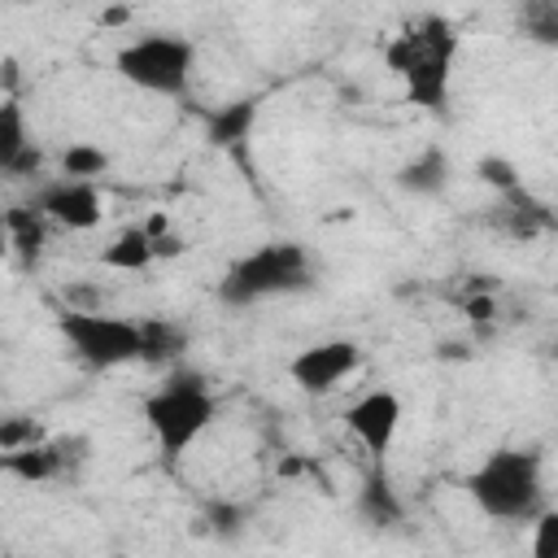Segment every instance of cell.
Instances as JSON below:
<instances>
[{
    "label": "cell",
    "mask_w": 558,
    "mask_h": 558,
    "mask_svg": "<svg viewBox=\"0 0 558 558\" xmlns=\"http://www.w3.org/2000/svg\"><path fill=\"white\" fill-rule=\"evenodd\" d=\"M519 31H523V39H532L541 48H558V4H523Z\"/></svg>",
    "instance_id": "obj_20"
},
{
    "label": "cell",
    "mask_w": 558,
    "mask_h": 558,
    "mask_svg": "<svg viewBox=\"0 0 558 558\" xmlns=\"http://www.w3.org/2000/svg\"><path fill=\"white\" fill-rule=\"evenodd\" d=\"M314 288V262L305 253V244L296 240H266L257 248H248L244 257H235L222 279H218V301L231 310H248L262 305L270 296H292Z\"/></svg>",
    "instance_id": "obj_4"
},
{
    "label": "cell",
    "mask_w": 558,
    "mask_h": 558,
    "mask_svg": "<svg viewBox=\"0 0 558 558\" xmlns=\"http://www.w3.org/2000/svg\"><path fill=\"white\" fill-rule=\"evenodd\" d=\"M113 70L122 83H131L148 96L183 100L192 87V74H196V44L174 31H148L118 48Z\"/></svg>",
    "instance_id": "obj_5"
},
{
    "label": "cell",
    "mask_w": 558,
    "mask_h": 558,
    "mask_svg": "<svg viewBox=\"0 0 558 558\" xmlns=\"http://www.w3.org/2000/svg\"><path fill=\"white\" fill-rule=\"evenodd\" d=\"M109 558H126V554H109Z\"/></svg>",
    "instance_id": "obj_28"
},
{
    "label": "cell",
    "mask_w": 558,
    "mask_h": 558,
    "mask_svg": "<svg viewBox=\"0 0 558 558\" xmlns=\"http://www.w3.org/2000/svg\"><path fill=\"white\" fill-rule=\"evenodd\" d=\"M140 414L157 440V453L174 462L218 423V397L201 371L170 366V375L140 401Z\"/></svg>",
    "instance_id": "obj_1"
},
{
    "label": "cell",
    "mask_w": 558,
    "mask_h": 558,
    "mask_svg": "<svg viewBox=\"0 0 558 558\" xmlns=\"http://www.w3.org/2000/svg\"><path fill=\"white\" fill-rule=\"evenodd\" d=\"M397 187L410 196H440L449 187V157L445 148H418L410 161L397 166Z\"/></svg>",
    "instance_id": "obj_14"
},
{
    "label": "cell",
    "mask_w": 558,
    "mask_h": 558,
    "mask_svg": "<svg viewBox=\"0 0 558 558\" xmlns=\"http://www.w3.org/2000/svg\"><path fill=\"white\" fill-rule=\"evenodd\" d=\"M527 558H558V506H545L532 519V549Z\"/></svg>",
    "instance_id": "obj_22"
},
{
    "label": "cell",
    "mask_w": 558,
    "mask_h": 558,
    "mask_svg": "<svg viewBox=\"0 0 558 558\" xmlns=\"http://www.w3.org/2000/svg\"><path fill=\"white\" fill-rule=\"evenodd\" d=\"M153 248H157V257H179V253H187V244H183V235H179V231L157 235V240H153Z\"/></svg>",
    "instance_id": "obj_27"
},
{
    "label": "cell",
    "mask_w": 558,
    "mask_h": 558,
    "mask_svg": "<svg viewBox=\"0 0 558 558\" xmlns=\"http://www.w3.org/2000/svg\"><path fill=\"white\" fill-rule=\"evenodd\" d=\"M353 510L371 527H397L405 519V501H401L392 475L384 471V462H371V471L362 475V488L353 497Z\"/></svg>",
    "instance_id": "obj_11"
},
{
    "label": "cell",
    "mask_w": 558,
    "mask_h": 558,
    "mask_svg": "<svg viewBox=\"0 0 558 558\" xmlns=\"http://www.w3.org/2000/svg\"><path fill=\"white\" fill-rule=\"evenodd\" d=\"M493 227L506 231L510 240H536V235L554 231L558 218H554L549 205L536 201L527 187H514V192H506V196L497 201V209H493Z\"/></svg>",
    "instance_id": "obj_10"
},
{
    "label": "cell",
    "mask_w": 558,
    "mask_h": 558,
    "mask_svg": "<svg viewBox=\"0 0 558 558\" xmlns=\"http://www.w3.org/2000/svg\"><path fill=\"white\" fill-rule=\"evenodd\" d=\"M257 113H262V96H235L227 105H218L209 118H205V140L214 148H240L253 126H257Z\"/></svg>",
    "instance_id": "obj_12"
},
{
    "label": "cell",
    "mask_w": 558,
    "mask_h": 558,
    "mask_svg": "<svg viewBox=\"0 0 558 558\" xmlns=\"http://www.w3.org/2000/svg\"><path fill=\"white\" fill-rule=\"evenodd\" d=\"M357 366H362V344L336 336V340H318V344L301 349V353L288 362V379H292L301 392H310V397H327V392H336Z\"/></svg>",
    "instance_id": "obj_7"
},
{
    "label": "cell",
    "mask_w": 558,
    "mask_h": 558,
    "mask_svg": "<svg viewBox=\"0 0 558 558\" xmlns=\"http://www.w3.org/2000/svg\"><path fill=\"white\" fill-rule=\"evenodd\" d=\"M100 262H105L109 270H122V275H140V270H148V266L157 262V248H153L148 227H144V222L122 227V231L113 235V244H105Z\"/></svg>",
    "instance_id": "obj_15"
},
{
    "label": "cell",
    "mask_w": 558,
    "mask_h": 558,
    "mask_svg": "<svg viewBox=\"0 0 558 558\" xmlns=\"http://www.w3.org/2000/svg\"><path fill=\"white\" fill-rule=\"evenodd\" d=\"M545 462L541 449H493L466 480V497L475 501L480 514L497 519V523H532L545 510Z\"/></svg>",
    "instance_id": "obj_2"
},
{
    "label": "cell",
    "mask_w": 558,
    "mask_h": 558,
    "mask_svg": "<svg viewBox=\"0 0 558 558\" xmlns=\"http://www.w3.org/2000/svg\"><path fill=\"white\" fill-rule=\"evenodd\" d=\"M39 166H44V148H39V144H31V148H26V153H17L9 166H0V174H4V179H31Z\"/></svg>",
    "instance_id": "obj_25"
},
{
    "label": "cell",
    "mask_w": 558,
    "mask_h": 558,
    "mask_svg": "<svg viewBox=\"0 0 558 558\" xmlns=\"http://www.w3.org/2000/svg\"><path fill=\"white\" fill-rule=\"evenodd\" d=\"M462 310H466V318H471V323H493V318H497V301H493V292L466 296V301H462Z\"/></svg>",
    "instance_id": "obj_26"
},
{
    "label": "cell",
    "mask_w": 558,
    "mask_h": 558,
    "mask_svg": "<svg viewBox=\"0 0 558 558\" xmlns=\"http://www.w3.org/2000/svg\"><path fill=\"white\" fill-rule=\"evenodd\" d=\"M140 331H144V353H140V362H148V366H183L179 357H183V349H187V327H179V323H170V318H144Z\"/></svg>",
    "instance_id": "obj_16"
},
{
    "label": "cell",
    "mask_w": 558,
    "mask_h": 558,
    "mask_svg": "<svg viewBox=\"0 0 558 558\" xmlns=\"http://www.w3.org/2000/svg\"><path fill=\"white\" fill-rule=\"evenodd\" d=\"M244 506H235V501H209V510H205V527L218 536V541H235L240 532H244Z\"/></svg>",
    "instance_id": "obj_21"
},
{
    "label": "cell",
    "mask_w": 558,
    "mask_h": 558,
    "mask_svg": "<svg viewBox=\"0 0 558 558\" xmlns=\"http://www.w3.org/2000/svg\"><path fill=\"white\" fill-rule=\"evenodd\" d=\"M44 436H39V427L31 423V418H9L4 427H0V449L4 453H17V449H31V445H39Z\"/></svg>",
    "instance_id": "obj_24"
},
{
    "label": "cell",
    "mask_w": 558,
    "mask_h": 558,
    "mask_svg": "<svg viewBox=\"0 0 558 558\" xmlns=\"http://www.w3.org/2000/svg\"><path fill=\"white\" fill-rule=\"evenodd\" d=\"M48 218L35 209V205H13L4 209V227H9V240L22 248V257H39L44 240H48Z\"/></svg>",
    "instance_id": "obj_17"
},
{
    "label": "cell",
    "mask_w": 558,
    "mask_h": 558,
    "mask_svg": "<svg viewBox=\"0 0 558 558\" xmlns=\"http://www.w3.org/2000/svg\"><path fill=\"white\" fill-rule=\"evenodd\" d=\"M475 174H480V183L497 187L501 196L514 192V187H523V183H519V170H514L506 157H480V161H475Z\"/></svg>",
    "instance_id": "obj_23"
},
{
    "label": "cell",
    "mask_w": 558,
    "mask_h": 558,
    "mask_svg": "<svg viewBox=\"0 0 558 558\" xmlns=\"http://www.w3.org/2000/svg\"><path fill=\"white\" fill-rule=\"evenodd\" d=\"M35 140L26 135V113H22V105L9 96L4 105H0V166H9L17 153H26Z\"/></svg>",
    "instance_id": "obj_18"
},
{
    "label": "cell",
    "mask_w": 558,
    "mask_h": 558,
    "mask_svg": "<svg viewBox=\"0 0 558 558\" xmlns=\"http://www.w3.org/2000/svg\"><path fill=\"white\" fill-rule=\"evenodd\" d=\"M401 418H405V405L392 388H371L362 392L349 410H344V427L362 440V449L371 453V462H384L397 432H401Z\"/></svg>",
    "instance_id": "obj_8"
},
{
    "label": "cell",
    "mask_w": 558,
    "mask_h": 558,
    "mask_svg": "<svg viewBox=\"0 0 558 558\" xmlns=\"http://www.w3.org/2000/svg\"><path fill=\"white\" fill-rule=\"evenodd\" d=\"M109 170V153L96 144H70L61 153V179H78V183H96V174Z\"/></svg>",
    "instance_id": "obj_19"
},
{
    "label": "cell",
    "mask_w": 558,
    "mask_h": 558,
    "mask_svg": "<svg viewBox=\"0 0 558 558\" xmlns=\"http://www.w3.org/2000/svg\"><path fill=\"white\" fill-rule=\"evenodd\" d=\"M388 65L405 83V100L445 118L449 113V92H453V57H458V35L449 31L445 17H423L418 26L401 31L388 44Z\"/></svg>",
    "instance_id": "obj_3"
},
{
    "label": "cell",
    "mask_w": 558,
    "mask_h": 558,
    "mask_svg": "<svg viewBox=\"0 0 558 558\" xmlns=\"http://www.w3.org/2000/svg\"><path fill=\"white\" fill-rule=\"evenodd\" d=\"M554 357H558V340H554Z\"/></svg>",
    "instance_id": "obj_29"
},
{
    "label": "cell",
    "mask_w": 558,
    "mask_h": 558,
    "mask_svg": "<svg viewBox=\"0 0 558 558\" xmlns=\"http://www.w3.org/2000/svg\"><path fill=\"white\" fill-rule=\"evenodd\" d=\"M35 209L65 227V231H92L100 218H105V201H100V187L96 183H78V179H52L39 187L35 196Z\"/></svg>",
    "instance_id": "obj_9"
},
{
    "label": "cell",
    "mask_w": 558,
    "mask_h": 558,
    "mask_svg": "<svg viewBox=\"0 0 558 558\" xmlns=\"http://www.w3.org/2000/svg\"><path fill=\"white\" fill-rule=\"evenodd\" d=\"M74 440H39L31 449H17V453H4L0 466L4 475L13 480H26V484H44V480H57L65 466H70V449Z\"/></svg>",
    "instance_id": "obj_13"
},
{
    "label": "cell",
    "mask_w": 558,
    "mask_h": 558,
    "mask_svg": "<svg viewBox=\"0 0 558 558\" xmlns=\"http://www.w3.org/2000/svg\"><path fill=\"white\" fill-rule=\"evenodd\" d=\"M57 331L70 344V353L87 366V371H113L126 362H140L144 353V331L135 318L122 314H105V310H61L57 314Z\"/></svg>",
    "instance_id": "obj_6"
}]
</instances>
